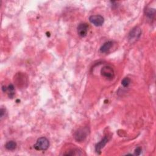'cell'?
I'll list each match as a JSON object with an SVG mask.
<instances>
[{
    "instance_id": "5b68a950",
    "label": "cell",
    "mask_w": 156,
    "mask_h": 156,
    "mask_svg": "<svg viewBox=\"0 0 156 156\" xmlns=\"http://www.w3.org/2000/svg\"><path fill=\"white\" fill-rule=\"evenodd\" d=\"M89 21L95 26H101L104 22V18L100 15H91L89 17Z\"/></svg>"
},
{
    "instance_id": "9c48e42d",
    "label": "cell",
    "mask_w": 156,
    "mask_h": 156,
    "mask_svg": "<svg viewBox=\"0 0 156 156\" xmlns=\"http://www.w3.org/2000/svg\"><path fill=\"white\" fill-rule=\"evenodd\" d=\"M113 43L112 41H109L104 43L100 48V52L102 53H107L109 51L111 48L113 46Z\"/></svg>"
},
{
    "instance_id": "6da1fadb",
    "label": "cell",
    "mask_w": 156,
    "mask_h": 156,
    "mask_svg": "<svg viewBox=\"0 0 156 156\" xmlns=\"http://www.w3.org/2000/svg\"><path fill=\"white\" fill-rule=\"evenodd\" d=\"M49 146V140L46 137H40L37 140L34 148L37 151H45L48 149Z\"/></svg>"
},
{
    "instance_id": "8992f818",
    "label": "cell",
    "mask_w": 156,
    "mask_h": 156,
    "mask_svg": "<svg viewBox=\"0 0 156 156\" xmlns=\"http://www.w3.org/2000/svg\"><path fill=\"white\" fill-rule=\"evenodd\" d=\"M78 34L79 36L84 37L87 35L88 30V25L87 23H81L77 28Z\"/></svg>"
},
{
    "instance_id": "4fadbf2b",
    "label": "cell",
    "mask_w": 156,
    "mask_h": 156,
    "mask_svg": "<svg viewBox=\"0 0 156 156\" xmlns=\"http://www.w3.org/2000/svg\"><path fill=\"white\" fill-rule=\"evenodd\" d=\"M142 153V148L141 147H137L135 149V153L134 155H140Z\"/></svg>"
},
{
    "instance_id": "3957f363",
    "label": "cell",
    "mask_w": 156,
    "mask_h": 156,
    "mask_svg": "<svg viewBox=\"0 0 156 156\" xmlns=\"http://www.w3.org/2000/svg\"><path fill=\"white\" fill-rule=\"evenodd\" d=\"M101 73L103 76L109 80H112L115 77L114 70L109 65H106L103 67L101 70Z\"/></svg>"
},
{
    "instance_id": "277c9868",
    "label": "cell",
    "mask_w": 156,
    "mask_h": 156,
    "mask_svg": "<svg viewBox=\"0 0 156 156\" xmlns=\"http://www.w3.org/2000/svg\"><path fill=\"white\" fill-rule=\"evenodd\" d=\"M88 129L87 128H82L78 129L75 135V137L76 141L82 142L85 140L88 134Z\"/></svg>"
},
{
    "instance_id": "7a4b0ae2",
    "label": "cell",
    "mask_w": 156,
    "mask_h": 156,
    "mask_svg": "<svg viewBox=\"0 0 156 156\" xmlns=\"http://www.w3.org/2000/svg\"><path fill=\"white\" fill-rule=\"evenodd\" d=\"M142 34V30L139 27H135L133 28L128 36V40L129 42L131 43H133L137 41Z\"/></svg>"
},
{
    "instance_id": "7c38bea8",
    "label": "cell",
    "mask_w": 156,
    "mask_h": 156,
    "mask_svg": "<svg viewBox=\"0 0 156 156\" xmlns=\"http://www.w3.org/2000/svg\"><path fill=\"white\" fill-rule=\"evenodd\" d=\"M131 83V79L129 78H124L121 81V84L124 87H128Z\"/></svg>"
},
{
    "instance_id": "30bf717a",
    "label": "cell",
    "mask_w": 156,
    "mask_h": 156,
    "mask_svg": "<svg viewBox=\"0 0 156 156\" xmlns=\"http://www.w3.org/2000/svg\"><path fill=\"white\" fill-rule=\"evenodd\" d=\"M17 143L14 141H9L8 143H6L5 147L9 151H14L17 148Z\"/></svg>"
},
{
    "instance_id": "8fae6325",
    "label": "cell",
    "mask_w": 156,
    "mask_h": 156,
    "mask_svg": "<svg viewBox=\"0 0 156 156\" xmlns=\"http://www.w3.org/2000/svg\"><path fill=\"white\" fill-rule=\"evenodd\" d=\"M155 15V9H149L146 10V16L149 17L150 19L152 18Z\"/></svg>"
},
{
    "instance_id": "5bb4252c",
    "label": "cell",
    "mask_w": 156,
    "mask_h": 156,
    "mask_svg": "<svg viewBox=\"0 0 156 156\" xmlns=\"http://www.w3.org/2000/svg\"><path fill=\"white\" fill-rule=\"evenodd\" d=\"M5 114V109H1V110H0V116H1V118H3V116Z\"/></svg>"
},
{
    "instance_id": "ba28073f",
    "label": "cell",
    "mask_w": 156,
    "mask_h": 156,
    "mask_svg": "<svg viewBox=\"0 0 156 156\" xmlns=\"http://www.w3.org/2000/svg\"><path fill=\"white\" fill-rule=\"evenodd\" d=\"M2 90L4 92H8V96L11 98H13L15 95V88L14 86L12 84L9 85L8 87L3 86Z\"/></svg>"
},
{
    "instance_id": "52a82bcc",
    "label": "cell",
    "mask_w": 156,
    "mask_h": 156,
    "mask_svg": "<svg viewBox=\"0 0 156 156\" xmlns=\"http://www.w3.org/2000/svg\"><path fill=\"white\" fill-rule=\"evenodd\" d=\"M109 137L106 136L104 137V138L101 140L99 143H98L97 145H96V146H95V150H96V152L98 153V154H100L101 153V151L102 149V148H103L104 147V146L106 145V143L108 142L109 141Z\"/></svg>"
}]
</instances>
